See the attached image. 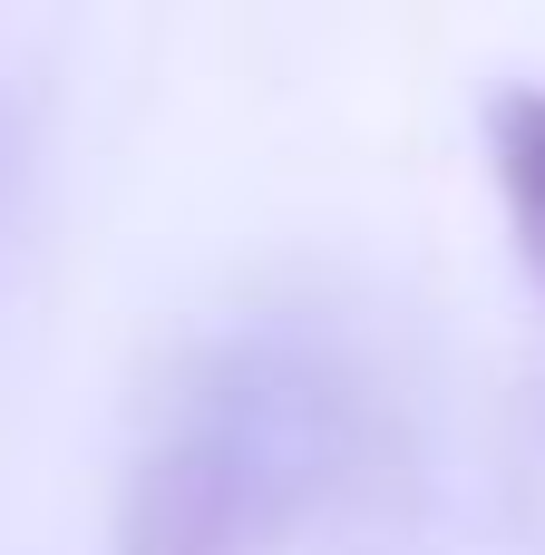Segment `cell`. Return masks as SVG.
Instances as JSON below:
<instances>
[{"instance_id": "cell-1", "label": "cell", "mask_w": 545, "mask_h": 555, "mask_svg": "<svg viewBox=\"0 0 545 555\" xmlns=\"http://www.w3.org/2000/svg\"><path fill=\"white\" fill-rule=\"evenodd\" d=\"M273 517H283V468H273L263 429L205 410L176 439H156V459L137 468L127 546L137 555H263Z\"/></svg>"}, {"instance_id": "cell-2", "label": "cell", "mask_w": 545, "mask_h": 555, "mask_svg": "<svg viewBox=\"0 0 545 555\" xmlns=\"http://www.w3.org/2000/svg\"><path fill=\"white\" fill-rule=\"evenodd\" d=\"M488 166L507 195V234L545 283V88H497L488 98Z\"/></svg>"}]
</instances>
